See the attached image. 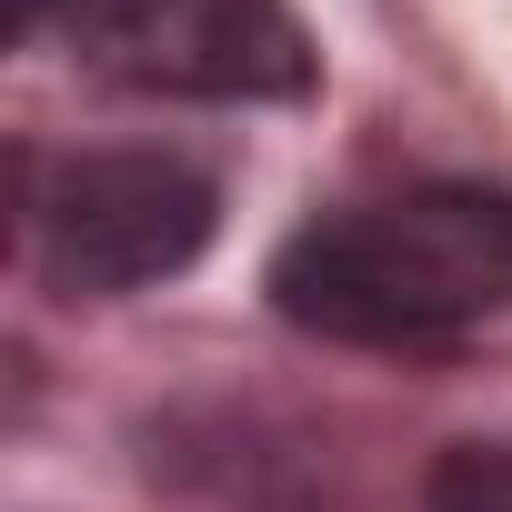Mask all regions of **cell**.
I'll use <instances>...</instances> for the list:
<instances>
[{
    "mask_svg": "<svg viewBox=\"0 0 512 512\" xmlns=\"http://www.w3.org/2000/svg\"><path fill=\"white\" fill-rule=\"evenodd\" d=\"M71 41L161 101H302L322 71L292 0H71Z\"/></svg>",
    "mask_w": 512,
    "mask_h": 512,
    "instance_id": "cell-3",
    "label": "cell"
},
{
    "mask_svg": "<svg viewBox=\"0 0 512 512\" xmlns=\"http://www.w3.org/2000/svg\"><path fill=\"white\" fill-rule=\"evenodd\" d=\"M282 322L362 352H432L512 302V191L442 181L392 211L312 221L272 251Z\"/></svg>",
    "mask_w": 512,
    "mask_h": 512,
    "instance_id": "cell-1",
    "label": "cell"
},
{
    "mask_svg": "<svg viewBox=\"0 0 512 512\" xmlns=\"http://www.w3.org/2000/svg\"><path fill=\"white\" fill-rule=\"evenodd\" d=\"M31 231L61 292L111 302V292H151L201 262L221 231V191L181 151H71L51 191L31 201Z\"/></svg>",
    "mask_w": 512,
    "mask_h": 512,
    "instance_id": "cell-2",
    "label": "cell"
},
{
    "mask_svg": "<svg viewBox=\"0 0 512 512\" xmlns=\"http://www.w3.org/2000/svg\"><path fill=\"white\" fill-rule=\"evenodd\" d=\"M432 512H512V442H452L422 482Z\"/></svg>",
    "mask_w": 512,
    "mask_h": 512,
    "instance_id": "cell-4",
    "label": "cell"
}]
</instances>
